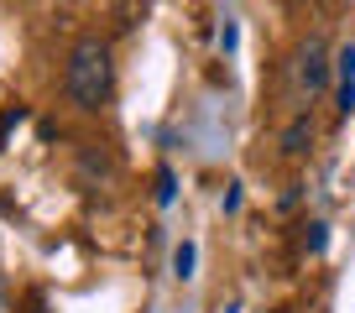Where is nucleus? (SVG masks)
<instances>
[{
    "mask_svg": "<svg viewBox=\"0 0 355 313\" xmlns=\"http://www.w3.org/2000/svg\"><path fill=\"white\" fill-rule=\"evenodd\" d=\"M63 89H68V100H73L78 110H100V105L110 100V89H115V57H110V47H105L100 37L73 42L68 68H63Z\"/></svg>",
    "mask_w": 355,
    "mask_h": 313,
    "instance_id": "obj_1",
    "label": "nucleus"
},
{
    "mask_svg": "<svg viewBox=\"0 0 355 313\" xmlns=\"http://www.w3.org/2000/svg\"><path fill=\"white\" fill-rule=\"evenodd\" d=\"M329 47H324V37H309V42L298 47V89L309 94H324V84H329Z\"/></svg>",
    "mask_w": 355,
    "mask_h": 313,
    "instance_id": "obj_2",
    "label": "nucleus"
},
{
    "mask_svg": "<svg viewBox=\"0 0 355 313\" xmlns=\"http://www.w3.org/2000/svg\"><path fill=\"white\" fill-rule=\"evenodd\" d=\"M334 63H340V115H350L355 110V47H345Z\"/></svg>",
    "mask_w": 355,
    "mask_h": 313,
    "instance_id": "obj_3",
    "label": "nucleus"
},
{
    "mask_svg": "<svg viewBox=\"0 0 355 313\" xmlns=\"http://www.w3.org/2000/svg\"><path fill=\"white\" fill-rule=\"evenodd\" d=\"M309 141H313V120H309V115H298V120L282 131V152H288V156H303V152H309Z\"/></svg>",
    "mask_w": 355,
    "mask_h": 313,
    "instance_id": "obj_4",
    "label": "nucleus"
},
{
    "mask_svg": "<svg viewBox=\"0 0 355 313\" xmlns=\"http://www.w3.org/2000/svg\"><path fill=\"white\" fill-rule=\"evenodd\" d=\"M173 267H178V277H189V267H193V246H178Z\"/></svg>",
    "mask_w": 355,
    "mask_h": 313,
    "instance_id": "obj_5",
    "label": "nucleus"
},
{
    "mask_svg": "<svg viewBox=\"0 0 355 313\" xmlns=\"http://www.w3.org/2000/svg\"><path fill=\"white\" fill-rule=\"evenodd\" d=\"M68 6H78V0H68Z\"/></svg>",
    "mask_w": 355,
    "mask_h": 313,
    "instance_id": "obj_6",
    "label": "nucleus"
}]
</instances>
